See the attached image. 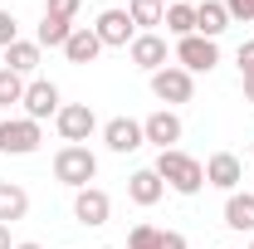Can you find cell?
<instances>
[{"label": "cell", "instance_id": "cell-26", "mask_svg": "<svg viewBox=\"0 0 254 249\" xmlns=\"http://www.w3.org/2000/svg\"><path fill=\"white\" fill-rule=\"evenodd\" d=\"M15 39H20V20H15L10 10H0V49H10Z\"/></svg>", "mask_w": 254, "mask_h": 249}, {"label": "cell", "instance_id": "cell-11", "mask_svg": "<svg viewBox=\"0 0 254 249\" xmlns=\"http://www.w3.org/2000/svg\"><path fill=\"white\" fill-rule=\"evenodd\" d=\"M142 137H147L157 152H171V147L181 142V118H176L171 108H161V113H152V118L142 123Z\"/></svg>", "mask_w": 254, "mask_h": 249}, {"label": "cell", "instance_id": "cell-34", "mask_svg": "<svg viewBox=\"0 0 254 249\" xmlns=\"http://www.w3.org/2000/svg\"><path fill=\"white\" fill-rule=\"evenodd\" d=\"M103 249H108V245H103Z\"/></svg>", "mask_w": 254, "mask_h": 249}, {"label": "cell", "instance_id": "cell-21", "mask_svg": "<svg viewBox=\"0 0 254 249\" xmlns=\"http://www.w3.org/2000/svg\"><path fill=\"white\" fill-rule=\"evenodd\" d=\"M127 15L142 34H152V25H161V15H166V5L161 0H127Z\"/></svg>", "mask_w": 254, "mask_h": 249}, {"label": "cell", "instance_id": "cell-10", "mask_svg": "<svg viewBox=\"0 0 254 249\" xmlns=\"http://www.w3.org/2000/svg\"><path fill=\"white\" fill-rule=\"evenodd\" d=\"M64 103H59V88L49 83V78H34V83H25V118H34V123H44V118H54Z\"/></svg>", "mask_w": 254, "mask_h": 249}, {"label": "cell", "instance_id": "cell-4", "mask_svg": "<svg viewBox=\"0 0 254 249\" xmlns=\"http://www.w3.org/2000/svg\"><path fill=\"white\" fill-rule=\"evenodd\" d=\"M39 142H44V132H39L34 118H5L0 123V152L30 156V152H39Z\"/></svg>", "mask_w": 254, "mask_h": 249}, {"label": "cell", "instance_id": "cell-31", "mask_svg": "<svg viewBox=\"0 0 254 249\" xmlns=\"http://www.w3.org/2000/svg\"><path fill=\"white\" fill-rule=\"evenodd\" d=\"M245 103H254V73L245 78Z\"/></svg>", "mask_w": 254, "mask_h": 249}, {"label": "cell", "instance_id": "cell-8", "mask_svg": "<svg viewBox=\"0 0 254 249\" xmlns=\"http://www.w3.org/2000/svg\"><path fill=\"white\" fill-rule=\"evenodd\" d=\"M108 215H113V200H108V190H98V186L73 190V220H78V225L98 230V225H108Z\"/></svg>", "mask_w": 254, "mask_h": 249}, {"label": "cell", "instance_id": "cell-14", "mask_svg": "<svg viewBox=\"0 0 254 249\" xmlns=\"http://www.w3.org/2000/svg\"><path fill=\"white\" fill-rule=\"evenodd\" d=\"M127 195H132V205H157L161 195H166V181H161L152 166H142V171L127 176Z\"/></svg>", "mask_w": 254, "mask_h": 249}, {"label": "cell", "instance_id": "cell-2", "mask_svg": "<svg viewBox=\"0 0 254 249\" xmlns=\"http://www.w3.org/2000/svg\"><path fill=\"white\" fill-rule=\"evenodd\" d=\"M54 176H59L64 186H73V190L93 186V176H98V156L88 152V147H59V156H54Z\"/></svg>", "mask_w": 254, "mask_h": 249}, {"label": "cell", "instance_id": "cell-18", "mask_svg": "<svg viewBox=\"0 0 254 249\" xmlns=\"http://www.w3.org/2000/svg\"><path fill=\"white\" fill-rule=\"evenodd\" d=\"M64 54H68V63H93L98 54H103V39H98L93 30H73L68 44H64Z\"/></svg>", "mask_w": 254, "mask_h": 249}, {"label": "cell", "instance_id": "cell-7", "mask_svg": "<svg viewBox=\"0 0 254 249\" xmlns=\"http://www.w3.org/2000/svg\"><path fill=\"white\" fill-rule=\"evenodd\" d=\"M93 34L103 39V49H127V44L137 39V25H132L127 10H103L98 25H93Z\"/></svg>", "mask_w": 254, "mask_h": 249}, {"label": "cell", "instance_id": "cell-29", "mask_svg": "<svg viewBox=\"0 0 254 249\" xmlns=\"http://www.w3.org/2000/svg\"><path fill=\"white\" fill-rule=\"evenodd\" d=\"M157 249H190V245H186V235H181V230H161Z\"/></svg>", "mask_w": 254, "mask_h": 249}, {"label": "cell", "instance_id": "cell-33", "mask_svg": "<svg viewBox=\"0 0 254 249\" xmlns=\"http://www.w3.org/2000/svg\"><path fill=\"white\" fill-rule=\"evenodd\" d=\"M161 5H176V0H161Z\"/></svg>", "mask_w": 254, "mask_h": 249}, {"label": "cell", "instance_id": "cell-9", "mask_svg": "<svg viewBox=\"0 0 254 249\" xmlns=\"http://www.w3.org/2000/svg\"><path fill=\"white\" fill-rule=\"evenodd\" d=\"M240 181H245V166H240V156L235 152H215L210 161H205V186H215V190H240Z\"/></svg>", "mask_w": 254, "mask_h": 249}, {"label": "cell", "instance_id": "cell-12", "mask_svg": "<svg viewBox=\"0 0 254 249\" xmlns=\"http://www.w3.org/2000/svg\"><path fill=\"white\" fill-rule=\"evenodd\" d=\"M103 142H108V152L127 156V152H137L147 137H142V123H132V118H108L103 123Z\"/></svg>", "mask_w": 254, "mask_h": 249}, {"label": "cell", "instance_id": "cell-5", "mask_svg": "<svg viewBox=\"0 0 254 249\" xmlns=\"http://www.w3.org/2000/svg\"><path fill=\"white\" fill-rule=\"evenodd\" d=\"M176 63H181L186 73H210V68L220 63V49H215V39H205V34H186V39H176Z\"/></svg>", "mask_w": 254, "mask_h": 249}, {"label": "cell", "instance_id": "cell-15", "mask_svg": "<svg viewBox=\"0 0 254 249\" xmlns=\"http://www.w3.org/2000/svg\"><path fill=\"white\" fill-rule=\"evenodd\" d=\"M230 30V10H225V0H200L195 5V34H205V39H215V34Z\"/></svg>", "mask_w": 254, "mask_h": 249}, {"label": "cell", "instance_id": "cell-20", "mask_svg": "<svg viewBox=\"0 0 254 249\" xmlns=\"http://www.w3.org/2000/svg\"><path fill=\"white\" fill-rule=\"evenodd\" d=\"M161 25H166V34H176V39H186V34H195V5H186V0L166 5Z\"/></svg>", "mask_w": 254, "mask_h": 249}, {"label": "cell", "instance_id": "cell-3", "mask_svg": "<svg viewBox=\"0 0 254 249\" xmlns=\"http://www.w3.org/2000/svg\"><path fill=\"white\" fill-rule=\"evenodd\" d=\"M54 127H59V137L68 142V147H83V142L93 137L98 118H93V108H88V103H64L59 113H54Z\"/></svg>", "mask_w": 254, "mask_h": 249}, {"label": "cell", "instance_id": "cell-32", "mask_svg": "<svg viewBox=\"0 0 254 249\" xmlns=\"http://www.w3.org/2000/svg\"><path fill=\"white\" fill-rule=\"evenodd\" d=\"M15 249H44V245H34V240H25V245H15Z\"/></svg>", "mask_w": 254, "mask_h": 249}, {"label": "cell", "instance_id": "cell-19", "mask_svg": "<svg viewBox=\"0 0 254 249\" xmlns=\"http://www.w3.org/2000/svg\"><path fill=\"white\" fill-rule=\"evenodd\" d=\"M225 225L230 230H254V190H235L230 200H225Z\"/></svg>", "mask_w": 254, "mask_h": 249}, {"label": "cell", "instance_id": "cell-27", "mask_svg": "<svg viewBox=\"0 0 254 249\" xmlns=\"http://www.w3.org/2000/svg\"><path fill=\"white\" fill-rule=\"evenodd\" d=\"M235 59H240V78H250V73H254V39L240 44V54H235Z\"/></svg>", "mask_w": 254, "mask_h": 249}, {"label": "cell", "instance_id": "cell-13", "mask_svg": "<svg viewBox=\"0 0 254 249\" xmlns=\"http://www.w3.org/2000/svg\"><path fill=\"white\" fill-rule=\"evenodd\" d=\"M127 54H132V63H137V68L157 73V68H166V39H161L157 30H152V34H137V39L127 44Z\"/></svg>", "mask_w": 254, "mask_h": 249}, {"label": "cell", "instance_id": "cell-16", "mask_svg": "<svg viewBox=\"0 0 254 249\" xmlns=\"http://www.w3.org/2000/svg\"><path fill=\"white\" fill-rule=\"evenodd\" d=\"M30 215V195L25 186H15V181H0V225H15V220Z\"/></svg>", "mask_w": 254, "mask_h": 249}, {"label": "cell", "instance_id": "cell-6", "mask_svg": "<svg viewBox=\"0 0 254 249\" xmlns=\"http://www.w3.org/2000/svg\"><path fill=\"white\" fill-rule=\"evenodd\" d=\"M152 93H157L161 103H190V93H195V73H186L181 63H166V68L152 73Z\"/></svg>", "mask_w": 254, "mask_h": 249}, {"label": "cell", "instance_id": "cell-28", "mask_svg": "<svg viewBox=\"0 0 254 249\" xmlns=\"http://www.w3.org/2000/svg\"><path fill=\"white\" fill-rule=\"evenodd\" d=\"M230 20H254V0H225Z\"/></svg>", "mask_w": 254, "mask_h": 249}, {"label": "cell", "instance_id": "cell-1", "mask_svg": "<svg viewBox=\"0 0 254 249\" xmlns=\"http://www.w3.org/2000/svg\"><path fill=\"white\" fill-rule=\"evenodd\" d=\"M152 171H157V176H161L171 190H176V195H195V190L205 186V166H200L195 156H186L181 147L157 152V166H152Z\"/></svg>", "mask_w": 254, "mask_h": 249}, {"label": "cell", "instance_id": "cell-30", "mask_svg": "<svg viewBox=\"0 0 254 249\" xmlns=\"http://www.w3.org/2000/svg\"><path fill=\"white\" fill-rule=\"evenodd\" d=\"M0 249H15L10 245V225H0Z\"/></svg>", "mask_w": 254, "mask_h": 249}, {"label": "cell", "instance_id": "cell-17", "mask_svg": "<svg viewBox=\"0 0 254 249\" xmlns=\"http://www.w3.org/2000/svg\"><path fill=\"white\" fill-rule=\"evenodd\" d=\"M5 68L20 73V78L34 73V68H39V44H34V39H15V44L5 49Z\"/></svg>", "mask_w": 254, "mask_h": 249}, {"label": "cell", "instance_id": "cell-22", "mask_svg": "<svg viewBox=\"0 0 254 249\" xmlns=\"http://www.w3.org/2000/svg\"><path fill=\"white\" fill-rule=\"evenodd\" d=\"M68 34H73V25H68V20L44 15V20H39V34H34V44H39V49H44V44H49V49H64V44H68Z\"/></svg>", "mask_w": 254, "mask_h": 249}, {"label": "cell", "instance_id": "cell-24", "mask_svg": "<svg viewBox=\"0 0 254 249\" xmlns=\"http://www.w3.org/2000/svg\"><path fill=\"white\" fill-rule=\"evenodd\" d=\"M161 230L157 225H132V235H127V249H157Z\"/></svg>", "mask_w": 254, "mask_h": 249}, {"label": "cell", "instance_id": "cell-23", "mask_svg": "<svg viewBox=\"0 0 254 249\" xmlns=\"http://www.w3.org/2000/svg\"><path fill=\"white\" fill-rule=\"evenodd\" d=\"M10 103H25V78L0 68V108H10Z\"/></svg>", "mask_w": 254, "mask_h": 249}, {"label": "cell", "instance_id": "cell-25", "mask_svg": "<svg viewBox=\"0 0 254 249\" xmlns=\"http://www.w3.org/2000/svg\"><path fill=\"white\" fill-rule=\"evenodd\" d=\"M78 5H83V0H49V5H44V15H54V20H68V25H73Z\"/></svg>", "mask_w": 254, "mask_h": 249}, {"label": "cell", "instance_id": "cell-35", "mask_svg": "<svg viewBox=\"0 0 254 249\" xmlns=\"http://www.w3.org/2000/svg\"><path fill=\"white\" fill-rule=\"evenodd\" d=\"M250 249H254V245H250Z\"/></svg>", "mask_w": 254, "mask_h": 249}]
</instances>
